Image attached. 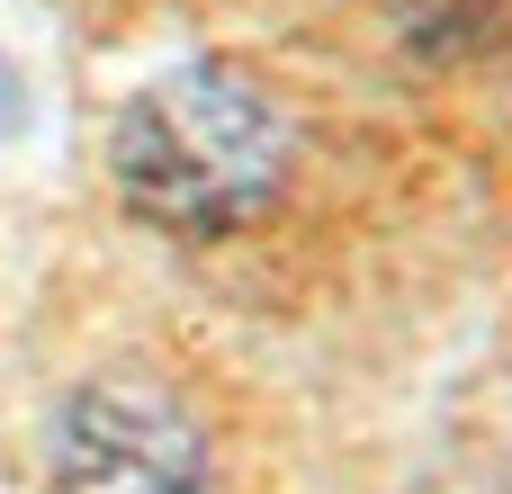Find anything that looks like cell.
I'll use <instances>...</instances> for the list:
<instances>
[{
	"label": "cell",
	"mask_w": 512,
	"mask_h": 494,
	"mask_svg": "<svg viewBox=\"0 0 512 494\" xmlns=\"http://www.w3.org/2000/svg\"><path fill=\"white\" fill-rule=\"evenodd\" d=\"M288 180V108L243 63H180L117 117V189L162 234H234Z\"/></svg>",
	"instance_id": "obj_1"
},
{
	"label": "cell",
	"mask_w": 512,
	"mask_h": 494,
	"mask_svg": "<svg viewBox=\"0 0 512 494\" xmlns=\"http://www.w3.org/2000/svg\"><path fill=\"white\" fill-rule=\"evenodd\" d=\"M27 126V81H18V63L0 54V135H18Z\"/></svg>",
	"instance_id": "obj_3"
},
{
	"label": "cell",
	"mask_w": 512,
	"mask_h": 494,
	"mask_svg": "<svg viewBox=\"0 0 512 494\" xmlns=\"http://www.w3.org/2000/svg\"><path fill=\"white\" fill-rule=\"evenodd\" d=\"M54 477L63 494H198L207 450L189 414L153 387H90L63 405L54 432Z\"/></svg>",
	"instance_id": "obj_2"
}]
</instances>
